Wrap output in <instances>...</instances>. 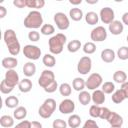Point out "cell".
I'll use <instances>...</instances> for the list:
<instances>
[{
  "instance_id": "cell-1",
  "label": "cell",
  "mask_w": 128,
  "mask_h": 128,
  "mask_svg": "<svg viewBox=\"0 0 128 128\" xmlns=\"http://www.w3.org/2000/svg\"><path fill=\"white\" fill-rule=\"evenodd\" d=\"M3 39L8 48V52L12 56H17L20 53L21 46L16 35V32L13 29H6L3 34Z\"/></svg>"
},
{
  "instance_id": "cell-2",
  "label": "cell",
  "mask_w": 128,
  "mask_h": 128,
  "mask_svg": "<svg viewBox=\"0 0 128 128\" xmlns=\"http://www.w3.org/2000/svg\"><path fill=\"white\" fill-rule=\"evenodd\" d=\"M67 41L66 35L63 33H57L53 35L49 40H48V45H49V51L53 55H58L63 51L64 45Z\"/></svg>"
},
{
  "instance_id": "cell-3",
  "label": "cell",
  "mask_w": 128,
  "mask_h": 128,
  "mask_svg": "<svg viewBox=\"0 0 128 128\" xmlns=\"http://www.w3.org/2000/svg\"><path fill=\"white\" fill-rule=\"evenodd\" d=\"M23 24H24V26L26 28L32 29V30H36L38 28H41L43 26V17H42V14L38 10H32V11H30L27 14V16L25 17Z\"/></svg>"
},
{
  "instance_id": "cell-4",
  "label": "cell",
  "mask_w": 128,
  "mask_h": 128,
  "mask_svg": "<svg viewBox=\"0 0 128 128\" xmlns=\"http://www.w3.org/2000/svg\"><path fill=\"white\" fill-rule=\"evenodd\" d=\"M56 109V101L53 98H47L38 109V114L43 119H48L52 116Z\"/></svg>"
},
{
  "instance_id": "cell-5",
  "label": "cell",
  "mask_w": 128,
  "mask_h": 128,
  "mask_svg": "<svg viewBox=\"0 0 128 128\" xmlns=\"http://www.w3.org/2000/svg\"><path fill=\"white\" fill-rule=\"evenodd\" d=\"M41 49L36 46V45H32V44H27L24 46L23 48V54L24 56L31 60V61H34V60H38L41 56Z\"/></svg>"
},
{
  "instance_id": "cell-6",
  "label": "cell",
  "mask_w": 128,
  "mask_h": 128,
  "mask_svg": "<svg viewBox=\"0 0 128 128\" xmlns=\"http://www.w3.org/2000/svg\"><path fill=\"white\" fill-rule=\"evenodd\" d=\"M103 84V78L99 73H91L86 79V88L89 90H96Z\"/></svg>"
},
{
  "instance_id": "cell-7",
  "label": "cell",
  "mask_w": 128,
  "mask_h": 128,
  "mask_svg": "<svg viewBox=\"0 0 128 128\" xmlns=\"http://www.w3.org/2000/svg\"><path fill=\"white\" fill-rule=\"evenodd\" d=\"M53 20L56 24V27L59 29V30H67L70 26V21H69V18L68 16L63 13V12H57L54 14V17H53Z\"/></svg>"
},
{
  "instance_id": "cell-8",
  "label": "cell",
  "mask_w": 128,
  "mask_h": 128,
  "mask_svg": "<svg viewBox=\"0 0 128 128\" xmlns=\"http://www.w3.org/2000/svg\"><path fill=\"white\" fill-rule=\"evenodd\" d=\"M92 69V60L89 56H83L77 63V71L82 75H87Z\"/></svg>"
},
{
  "instance_id": "cell-9",
  "label": "cell",
  "mask_w": 128,
  "mask_h": 128,
  "mask_svg": "<svg viewBox=\"0 0 128 128\" xmlns=\"http://www.w3.org/2000/svg\"><path fill=\"white\" fill-rule=\"evenodd\" d=\"M53 81H55V74L52 70H49V69L43 70L40 77L38 78V84L43 89L47 87L49 84H51Z\"/></svg>"
},
{
  "instance_id": "cell-10",
  "label": "cell",
  "mask_w": 128,
  "mask_h": 128,
  "mask_svg": "<svg viewBox=\"0 0 128 128\" xmlns=\"http://www.w3.org/2000/svg\"><path fill=\"white\" fill-rule=\"evenodd\" d=\"M92 42H102L107 38V30L103 26H96L90 33Z\"/></svg>"
},
{
  "instance_id": "cell-11",
  "label": "cell",
  "mask_w": 128,
  "mask_h": 128,
  "mask_svg": "<svg viewBox=\"0 0 128 128\" xmlns=\"http://www.w3.org/2000/svg\"><path fill=\"white\" fill-rule=\"evenodd\" d=\"M99 18L104 24H110L115 19V13L114 10L110 7H103L99 12Z\"/></svg>"
},
{
  "instance_id": "cell-12",
  "label": "cell",
  "mask_w": 128,
  "mask_h": 128,
  "mask_svg": "<svg viewBox=\"0 0 128 128\" xmlns=\"http://www.w3.org/2000/svg\"><path fill=\"white\" fill-rule=\"evenodd\" d=\"M58 109H59V112L62 114H71L75 110V103L73 100L69 98H65L60 102Z\"/></svg>"
},
{
  "instance_id": "cell-13",
  "label": "cell",
  "mask_w": 128,
  "mask_h": 128,
  "mask_svg": "<svg viewBox=\"0 0 128 128\" xmlns=\"http://www.w3.org/2000/svg\"><path fill=\"white\" fill-rule=\"evenodd\" d=\"M4 80L13 88L15 86H18L19 82H20V78H19V74L16 72V70L12 69V70H7L5 73V78Z\"/></svg>"
},
{
  "instance_id": "cell-14",
  "label": "cell",
  "mask_w": 128,
  "mask_h": 128,
  "mask_svg": "<svg viewBox=\"0 0 128 128\" xmlns=\"http://www.w3.org/2000/svg\"><path fill=\"white\" fill-rule=\"evenodd\" d=\"M107 121L111 127H122L123 122H124L122 116H120L118 113H116L114 111H111Z\"/></svg>"
},
{
  "instance_id": "cell-15",
  "label": "cell",
  "mask_w": 128,
  "mask_h": 128,
  "mask_svg": "<svg viewBox=\"0 0 128 128\" xmlns=\"http://www.w3.org/2000/svg\"><path fill=\"white\" fill-rule=\"evenodd\" d=\"M100 57H101V59H102L103 62H105V63H112L115 60L116 53H115V51L113 49L106 48V49H104V50L101 51Z\"/></svg>"
},
{
  "instance_id": "cell-16",
  "label": "cell",
  "mask_w": 128,
  "mask_h": 128,
  "mask_svg": "<svg viewBox=\"0 0 128 128\" xmlns=\"http://www.w3.org/2000/svg\"><path fill=\"white\" fill-rule=\"evenodd\" d=\"M108 29H109V32L112 35H120V34H122V32L124 30V25L121 21L114 20L112 23L109 24Z\"/></svg>"
},
{
  "instance_id": "cell-17",
  "label": "cell",
  "mask_w": 128,
  "mask_h": 128,
  "mask_svg": "<svg viewBox=\"0 0 128 128\" xmlns=\"http://www.w3.org/2000/svg\"><path fill=\"white\" fill-rule=\"evenodd\" d=\"M91 100L95 105H101L105 102L106 97H105V93L100 90V89H96L93 91V93L91 94Z\"/></svg>"
},
{
  "instance_id": "cell-18",
  "label": "cell",
  "mask_w": 128,
  "mask_h": 128,
  "mask_svg": "<svg viewBox=\"0 0 128 128\" xmlns=\"http://www.w3.org/2000/svg\"><path fill=\"white\" fill-rule=\"evenodd\" d=\"M3 68L7 69V70H12V69H15L18 65V60L15 58V57H5L2 59V62H1Z\"/></svg>"
},
{
  "instance_id": "cell-19",
  "label": "cell",
  "mask_w": 128,
  "mask_h": 128,
  "mask_svg": "<svg viewBox=\"0 0 128 128\" xmlns=\"http://www.w3.org/2000/svg\"><path fill=\"white\" fill-rule=\"evenodd\" d=\"M32 87H33V83L29 78H24V79L20 80V82L18 84V88H19L20 92H22V93L30 92Z\"/></svg>"
},
{
  "instance_id": "cell-20",
  "label": "cell",
  "mask_w": 128,
  "mask_h": 128,
  "mask_svg": "<svg viewBox=\"0 0 128 128\" xmlns=\"http://www.w3.org/2000/svg\"><path fill=\"white\" fill-rule=\"evenodd\" d=\"M35 73H36V65L32 61L26 62L23 66V74L28 78L35 75Z\"/></svg>"
},
{
  "instance_id": "cell-21",
  "label": "cell",
  "mask_w": 128,
  "mask_h": 128,
  "mask_svg": "<svg viewBox=\"0 0 128 128\" xmlns=\"http://www.w3.org/2000/svg\"><path fill=\"white\" fill-rule=\"evenodd\" d=\"M72 87L75 91L81 92L84 90V88H86V80L81 77H76L72 81Z\"/></svg>"
},
{
  "instance_id": "cell-22",
  "label": "cell",
  "mask_w": 128,
  "mask_h": 128,
  "mask_svg": "<svg viewBox=\"0 0 128 128\" xmlns=\"http://www.w3.org/2000/svg\"><path fill=\"white\" fill-rule=\"evenodd\" d=\"M84 18H85L86 23L89 24V25H96L98 23V21H99V15L96 12H94V11L87 12L85 14Z\"/></svg>"
},
{
  "instance_id": "cell-23",
  "label": "cell",
  "mask_w": 128,
  "mask_h": 128,
  "mask_svg": "<svg viewBox=\"0 0 128 128\" xmlns=\"http://www.w3.org/2000/svg\"><path fill=\"white\" fill-rule=\"evenodd\" d=\"M14 117L10 115H2L0 117V125L3 128H11L14 126Z\"/></svg>"
},
{
  "instance_id": "cell-24",
  "label": "cell",
  "mask_w": 128,
  "mask_h": 128,
  "mask_svg": "<svg viewBox=\"0 0 128 128\" xmlns=\"http://www.w3.org/2000/svg\"><path fill=\"white\" fill-rule=\"evenodd\" d=\"M69 16L70 18L73 20V21H80L82 20V18L84 17V14H83V11L80 9V8H71L69 10Z\"/></svg>"
},
{
  "instance_id": "cell-25",
  "label": "cell",
  "mask_w": 128,
  "mask_h": 128,
  "mask_svg": "<svg viewBox=\"0 0 128 128\" xmlns=\"http://www.w3.org/2000/svg\"><path fill=\"white\" fill-rule=\"evenodd\" d=\"M113 80L115 83L123 84L127 81V74L123 70H117L113 73Z\"/></svg>"
},
{
  "instance_id": "cell-26",
  "label": "cell",
  "mask_w": 128,
  "mask_h": 128,
  "mask_svg": "<svg viewBox=\"0 0 128 128\" xmlns=\"http://www.w3.org/2000/svg\"><path fill=\"white\" fill-rule=\"evenodd\" d=\"M111 99H112V102L115 103V104H120L122 103L126 97H125V94L123 93V91L121 89H117L115 90L113 93H112V96H111Z\"/></svg>"
},
{
  "instance_id": "cell-27",
  "label": "cell",
  "mask_w": 128,
  "mask_h": 128,
  "mask_svg": "<svg viewBox=\"0 0 128 128\" xmlns=\"http://www.w3.org/2000/svg\"><path fill=\"white\" fill-rule=\"evenodd\" d=\"M27 116V109L24 106H18L13 112V117L16 120H23Z\"/></svg>"
},
{
  "instance_id": "cell-28",
  "label": "cell",
  "mask_w": 128,
  "mask_h": 128,
  "mask_svg": "<svg viewBox=\"0 0 128 128\" xmlns=\"http://www.w3.org/2000/svg\"><path fill=\"white\" fill-rule=\"evenodd\" d=\"M67 124L70 128H78L81 124V117L77 114H72L67 120Z\"/></svg>"
},
{
  "instance_id": "cell-29",
  "label": "cell",
  "mask_w": 128,
  "mask_h": 128,
  "mask_svg": "<svg viewBox=\"0 0 128 128\" xmlns=\"http://www.w3.org/2000/svg\"><path fill=\"white\" fill-rule=\"evenodd\" d=\"M42 62H43V64H44L47 68H52V67H54L55 64H56V59H55V57H54L53 54L47 53V54H45V55L43 56Z\"/></svg>"
},
{
  "instance_id": "cell-30",
  "label": "cell",
  "mask_w": 128,
  "mask_h": 128,
  "mask_svg": "<svg viewBox=\"0 0 128 128\" xmlns=\"http://www.w3.org/2000/svg\"><path fill=\"white\" fill-rule=\"evenodd\" d=\"M78 100H79L80 104H82L83 106H86V105H88V104L90 103V101H92V100H91V94H90L88 91L83 90V91L79 92Z\"/></svg>"
},
{
  "instance_id": "cell-31",
  "label": "cell",
  "mask_w": 128,
  "mask_h": 128,
  "mask_svg": "<svg viewBox=\"0 0 128 128\" xmlns=\"http://www.w3.org/2000/svg\"><path fill=\"white\" fill-rule=\"evenodd\" d=\"M81 47H82V44H81L80 40H77V39L71 40V41L67 44V50H68L70 53H76Z\"/></svg>"
},
{
  "instance_id": "cell-32",
  "label": "cell",
  "mask_w": 128,
  "mask_h": 128,
  "mask_svg": "<svg viewBox=\"0 0 128 128\" xmlns=\"http://www.w3.org/2000/svg\"><path fill=\"white\" fill-rule=\"evenodd\" d=\"M4 103H5V106H6L7 108H11V109L17 108L18 105H19V99H18L16 96H14V95L8 96V97L5 99Z\"/></svg>"
},
{
  "instance_id": "cell-33",
  "label": "cell",
  "mask_w": 128,
  "mask_h": 128,
  "mask_svg": "<svg viewBox=\"0 0 128 128\" xmlns=\"http://www.w3.org/2000/svg\"><path fill=\"white\" fill-rule=\"evenodd\" d=\"M26 6L28 8H35V10H38L45 6V1L44 0H26Z\"/></svg>"
},
{
  "instance_id": "cell-34",
  "label": "cell",
  "mask_w": 128,
  "mask_h": 128,
  "mask_svg": "<svg viewBox=\"0 0 128 128\" xmlns=\"http://www.w3.org/2000/svg\"><path fill=\"white\" fill-rule=\"evenodd\" d=\"M59 93L64 96V97H67V96H70L71 93H72V87L69 83H62L60 84L59 86Z\"/></svg>"
},
{
  "instance_id": "cell-35",
  "label": "cell",
  "mask_w": 128,
  "mask_h": 128,
  "mask_svg": "<svg viewBox=\"0 0 128 128\" xmlns=\"http://www.w3.org/2000/svg\"><path fill=\"white\" fill-rule=\"evenodd\" d=\"M101 90L105 93V94H112L115 91V84L111 81H106L102 84L101 86Z\"/></svg>"
},
{
  "instance_id": "cell-36",
  "label": "cell",
  "mask_w": 128,
  "mask_h": 128,
  "mask_svg": "<svg viewBox=\"0 0 128 128\" xmlns=\"http://www.w3.org/2000/svg\"><path fill=\"white\" fill-rule=\"evenodd\" d=\"M82 49H83V52H84L85 54L91 55V54H93V53L96 51V45H95L94 42L89 41V42H86V43L82 46Z\"/></svg>"
},
{
  "instance_id": "cell-37",
  "label": "cell",
  "mask_w": 128,
  "mask_h": 128,
  "mask_svg": "<svg viewBox=\"0 0 128 128\" xmlns=\"http://www.w3.org/2000/svg\"><path fill=\"white\" fill-rule=\"evenodd\" d=\"M55 32V27L52 24H43V26L40 28V33L45 35V36H49L54 34Z\"/></svg>"
},
{
  "instance_id": "cell-38",
  "label": "cell",
  "mask_w": 128,
  "mask_h": 128,
  "mask_svg": "<svg viewBox=\"0 0 128 128\" xmlns=\"http://www.w3.org/2000/svg\"><path fill=\"white\" fill-rule=\"evenodd\" d=\"M116 56L120 60H127L128 59V46H122L117 50Z\"/></svg>"
},
{
  "instance_id": "cell-39",
  "label": "cell",
  "mask_w": 128,
  "mask_h": 128,
  "mask_svg": "<svg viewBox=\"0 0 128 128\" xmlns=\"http://www.w3.org/2000/svg\"><path fill=\"white\" fill-rule=\"evenodd\" d=\"M100 110H101V106L93 104V105H91L90 108H89V115H90L92 118H99Z\"/></svg>"
},
{
  "instance_id": "cell-40",
  "label": "cell",
  "mask_w": 128,
  "mask_h": 128,
  "mask_svg": "<svg viewBox=\"0 0 128 128\" xmlns=\"http://www.w3.org/2000/svg\"><path fill=\"white\" fill-rule=\"evenodd\" d=\"M13 89L14 88L12 86H10L4 79L1 81V83H0V91L3 94H9V93H11L13 91Z\"/></svg>"
},
{
  "instance_id": "cell-41",
  "label": "cell",
  "mask_w": 128,
  "mask_h": 128,
  "mask_svg": "<svg viewBox=\"0 0 128 128\" xmlns=\"http://www.w3.org/2000/svg\"><path fill=\"white\" fill-rule=\"evenodd\" d=\"M68 124L65 120L63 119H55L52 122V127L53 128H67Z\"/></svg>"
},
{
  "instance_id": "cell-42",
  "label": "cell",
  "mask_w": 128,
  "mask_h": 128,
  "mask_svg": "<svg viewBox=\"0 0 128 128\" xmlns=\"http://www.w3.org/2000/svg\"><path fill=\"white\" fill-rule=\"evenodd\" d=\"M28 39L32 42H37L39 41L40 39V33L36 30H31L29 33H28Z\"/></svg>"
},
{
  "instance_id": "cell-43",
  "label": "cell",
  "mask_w": 128,
  "mask_h": 128,
  "mask_svg": "<svg viewBox=\"0 0 128 128\" xmlns=\"http://www.w3.org/2000/svg\"><path fill=\"white\" fill-rule=\"evenodd\" d=\"M111 113V110L107 107H101V110H100V115H99V118L102 119V120H107L109 115Z\"/></svg>"
},
{
  "instance_id": "cell-44",
  "label": "cell",
  "mask_w": 128,
  "mask_h": 128,
  "mask_svg": "<svg viewBox=\"0 0 128 128\" xmlns=\"http://www.w3.org/2000/svg\"><path fill=\"white\" fill-rule=\"evenodd\" d=\"M58 88H59L58 83H57V81L55 80V81H53L51 84H49L47 87H45V88H44V91L47 92V93H53V92H55Z\"/></svg>"
},
{
  "instance_id": "cell-45",
  "label": "cell",
  "mask_w": 128,
  "mask_h": 128,
  "mask_svg": "<svg viewBox=\"0 0 128 128\" xmlns=\"http://www.w3.org/2000/svg\"><path fill=\"white\" fill-rule=\"evenodd\" d=\"M82 128H99L98 124L96 123L95 120H92V119H88L85 121V123L83 124Z\"/></svg>"
},
{
  "instance_id": "cell-46",
  "label": "cell",
  "mask_w": 128,
  "mask_h": 128,
  "mask_svg": "<svg viewBox=\"0 0 128 128\" xmlns=\"http://www.w3.org/2000/svg\"><path fill=\"white\" fill-rule=\"evenodd\" d=\"M14 128H31V122L28 120H22L14 126Z\"/></svg>"
},
{
  "instance_id": "cell-47",
  "label": "cell",
  "mask_w": 128,
  "mask_h": 128,
  "mask_svg": "<svg viewBox=\"0 0 128 128\" xmlns=\"http://www.w3.org/2000/svg\"><path fill=\"white\" fill-rule=\"evenodd\" d=\"M13 5L16 6L17 8H24V7H27V6H26V0H14V1H13Z\"/></svg>"
},
{
  "instance_id": "cell-48",
  "label": "cell",
  "mask_w": 128,
  "mask_h": 128,
  "mask_svg": "<svg viewBox=\"0 0 128 128\" xmlns=\"http://www.w3.org/2000/svg\"><path fill=\"white\" fill-rule=\"evenodd\" d=\"M122 91H123V93L125 94V97H126V99H128V81H126L125 83H123V84H121V88H120Z\"/></svg>"
},
{
  "instance_id": "cell-49",
  "label": "cell",
  "mask_w": 128,
  "mask_h": 128,
  "mask_svg": "<svg viewBox=\"0 0 128 128\" xmlns=\"http://www.w3.org/2000/svg\"><path fill=\"white\" fill-rule=\"evenodd\" d=\"M6 14H7V9H6L4 6L0 5V18H1V19L4 18V17L6 16Z\"/></svg>"
},
{
  "instance_id": "cell-50",
  "label": "cell",
  "mask_w": 128,
  "mask_h": 128,
  "mask_svg": "<svg viewBox=\"0 0 128 128\" xmlns=\"http://www.w3.org/2000/svg\"><path fill=\"white\" fill-rule=\"evenodd\" d=\"M121 22L123 23V25H127L128 26V12H125L123 15H122V18H121Z\"/></svg>"
},
{
  "instance_id": "cell-51",
  "label": "cell",
  "mask_w": 128,
  "mask_h": 128,
  "mask_svg": "<svg viewBox=\"0 0 128 128\" xmlns=\"http://www.w3.org/2000/svg\"><path fill=\"white\" fill-rule=\"evenodd\" d=\"M31 128H42V124L38 121H32L31 122Z\"/></svg>"
},
{
  "instance_id": "cell-52",
  "label": "cell",
  "mask_w": 128,
  "mask_h": 128,
  "mask_svg": "<svg viewBox=\"0 0 128 128\" xmlns=\"http://www.w3.org/2000/svg\"><path fill=\"white\" fill-rule=\"evenodd\" d=\"M69 3L72 5H79L82 3V0H69Z\"/></svg>"
},
{
  "instance_id": "cell-53",
  "label": "cell",
  "mask_w": 128,
  "mask_h": 128,
  "mask_svg": "<svg viewBox=\"0 0 128 128\" xmlns=\"http://www.w3.org/2000/svg\"><path fill=\"white\" fill-rule=\"evenodd\" d=\"M87 4H96L98 2V0H86Z\"/></svg>"
},
{
  "instance_id": "cell-54",
  "label": "cell",
  "mask_w": 128,
  "mask_h": 128,
  "mask_svg": "<svg viewBox=\"0 0 128 128\" xmlns=\"http://www.w3.org/2000/svg\"><path fill=\"white\" fill-rule=\"evenodd\" d=\"M111 128H122V127H111Z\"/></svg>"
},
{
  "instance_id": "cell-55",
  "label": "cell",
  "mask_w": 128,
  "mask_h": 128,
  "mask_svg": "<svg viewBox=\"0 0 128 128\" xmlns=\"http://www.w3.org/2000/svg\"><path fill=\"white\" fill-rule=\"evenodd\" d=\"M126 39H127V42H128V35H127V37H126Z\"/></svg>"
}]
</instances>
